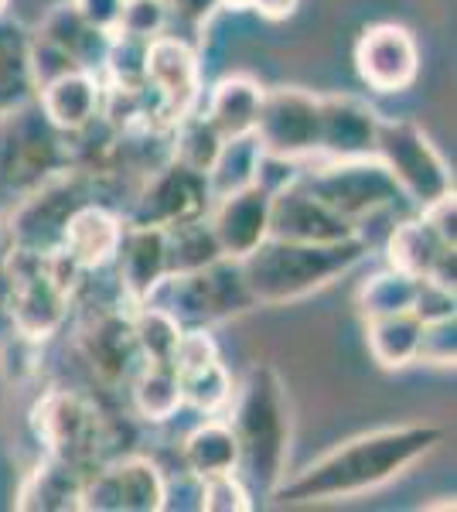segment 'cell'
Masks as SVG:
<instances>
[{"label": "cell", "mask_w": 457, "mask_h": 512, "mask_svg": "<svg viewBox=\"0 0 457 512\" xmlns=\"http://www.w3.org/2000/svg\"><path fill=\"white\" fill-rule=\"evenodd\" d=\"M437 427L406 424V427H382V431L352 437L338 444L328 454L294 475L290 482H280L273 495L284 502H338L355 499L379 485L400 478L406 468H413L423 454H430L440 444Z\"/></svg>", "instance_id": "cell-1"}, {"label": "cell", "mask_w": 457, "mask_h": 512, "mask_svg": "<svg viewBox=\"0 0 457 512\" xmlns=\"http://www.w3.org/2000/svg\"><path fill=\"white\" fill-rule=\"evenodd\" d=\"M232 434L239 441V468L246 482L270 492L284 482V465L290 454V400L284 379L270 366H253L236 390Z\"/></svg>", "instance_id": "cell-2"}, {"label": "cell", "mask_w": 457, "mask_h": 512, "mask_svg": "<svg viewBox=\"0 0 457 512\" xmlns=\"http://www.w3.org/2000/svg\"><path fill=\"white\" fill-rule=\"evenodd\" d=\"M365 250L369 246L362 236L345 243H287V239L267 236L253 253L239 260V267L256 304H287L348 274Z\"/></svg>", "instance_id": "cell-3"}, {"label": "cell", "mask_w": 457, "mask_h": 512, "mask_svg": "<svg viewBox=\"0 0 457 512\" xmlns=\"http://www.w3.org/2000/svg\"><path fill=\"white\" fill-rule=\"evenodd\" d=\"M11 274V311L14 328L28 342H45L65 325L72 308V287L79 270L62 253H24L11 250L7 256Z\"/></svg>", "instance_id": "cell-4"}, {"label": "cell", "mask_w": 457, "mask_h": 512, "mask_svg": "<svg viewBox=\"0 0 457 512\" xmlns=\"http://www.w3.org/2000/svg\"><path fill=\"white\" fill-rule=\"evenodd\" d=\"M113 431V420L99 414L93 400L72 390H52L38 396L31 407V434L38 437V444H45V451L55 458L79 465L82 472H89V465L99 468L113 461L106 451L113 444Z\"/></svg>", "instance_id": "cell-5"}, {"label": "cell", "mask_w": 457, "mask_h": 512, "mask_svg": "<svg viewBox=\"0 0 457 512\" xmlns=\"http://www.w3.org/2000/svg\"><path fill=\"white\" fill-rule=\"evenodd\" d=\"M151 301L168 308L185 328H209L256 308L253 294L246 287L243 267H239V260H229V256H222V260H215L202 270H191V274L164 277V284L157 287Z\"/></svg>", "instance_id": "cell-6"}, {"label": "cell", "mask_w": 457, "mask_h": 512, "mask_svg": "<svg viewBox=\"0 0 457 512\" xmlns=\"http://www.w3.org/2000/svg\"><path fill=\"white\" fill-rule=\"evenodd\" d=\"M301 181L324 205H331L338 216H345L348 222H355V226H359L362 219L403 202L400 185L382 168V161L376 154L342 158V161L324 158V164H318L314 171H301Z\"/></svg>", "instance_id": "cell-7"}, {"label": "cell", "mask_w": 457, "mask_h": 512, "mask_svg": "<svg viewBox=\"0 0 457 512\" xmlns=\"http://www.w3.org/2000/svg\"><path fill=\"white\" fill-rule=\"evenodd\" d=\"M372 154H376L382 161V168L393 175L403 198H410L420 209L427 202H434V198L454 192L451 168H447V161L440 158V151L430 144V137L423 134L417 123L379 117L376 151Z\"/></svg>", "instance_id": "cell-8"}, {"label": "cell", "mask_w": 457, "mask_h": 512, "mask_svg": "<svg viewBox=\"0 0 457 512\" xmlns=\"http://www.w3.org/2000/svg\"><path fill=\"white\" fill-rule=\"evenodd\" d=\"M93 202L89 185L79 171H62L52 181L35 188L28 198H21L11 212H7V236H11V250L24 253H58L62 250V233L69 219L76 216L79 205Z\"/></svg>", "instance_id": "cell-9"}, {"label": "cell", "mask_w": 457, "mask_h": 512, "mask_svg": "<svg viewBox=\"0 0 457 512\" xmlns=\"http://www.w3.org/2000/svg\"><path fill=\"white\" fill-rule=\"evenodd\" d=\"M253 137L263 154L287 161L318 158L321 151V96L307 89L280 86L263 93Z\"/></svg>", "instance_id": "cell-10"}, {"label": "cell", "mask_w": 457, "mask_h": 512, "mask_svg": "<svg viewBox=\"0 0 457 512\" xmlns=\"http://www.w3.org/2000/svg\"><path fill=\"white\" fill-rule=\"evenodd\" d=\"M212 185L209 175L195 168H185L178 161H168L161 168L147 171L144 185L130 205V226H157L168 229L178 226V222H191L202 219L212 212Z\"/></svg>", "instance_id": "cell-11"}, {"label": "cell", "mask_w": 457, "mask_h": 512, "mask_svg": "<svg viewBox=\"0 0 457 512\" xmlns=\"http://www.w3.org/2000/svg\"><path fill=\"white\" fill-rule=\"evenodd\" d=\"M168 506V478L151 458L120 454L82 482L79 509L89 512H161Z\"/></svg>", "instance_id": "cell-12"}, {"label": "cell", "mask_w": 457, "mask_h": 512, "mask_svg": "<svg viewBox=\"0 0 457 512\" xmlns=\"http://www.w3.org/2000/svg\"><path fill=\"white\" fill-rule=\"evenodd\" d=\"M147 93L154 96V110L164 123H178L198 106L202 96V65L188 41L174 35H157L147 41Z\"/></svg>", "instance_id": "cell-13"}, {"label": "cell", "mask_w": 457, "mask_h": 512, "mask_svg": "<svg viewBox=\"0 0 457 512\" xmlns=\"http://www.w3.org/2000/svg\"><path fill=\"white\" fill-rule=\"evenodd\" d=\"M355 72L372 93H403L417 82L420 48L410 28L393 21L369 24L355 41Z\"/></svg>", "instance_id": "cell-14"}, {"label": "cell", "mask_w": 457, "mask_h": 512, "mask_svg": "<svg viewBox=\"0 0 457 512\" xmlns=\"http://www.w3.org/2000/svg\"><path fill=\"white\" fill-rule=\"evenodd\" d=\"M270 236L287 243H345L362 233L355 222L324 205L297 175L290 185L270 195Z\"/></svg>", "instance_id": "cell-15"}, {"label": "cell", "mask_w": 457, "mask_h": 512, "mask_svg": "<svg viewBox=\"0 0 457 512\" xmlns=\"http://www.w3.org/2000/svg\"><path fill=\"white\" fill-rule=\"evenodd\" d=\"M110 267H116L123 301L134 304L151 301L157 287L168 277V250H164V229L157 226H123L120 246Z\"/></svg>", "instance_id": "cell-16"}, {"label": "cell", "mask_w": 457, "mask_h": 512, "mask_svg": "<svg viewBox=\"0 0 457 512\" xmlns=\"http://www.w3.org/2000/svg\"><path fill=\"white\" fill-rule=\"evenodd\" d=\"M212 205L215 209L209 212V222L222 246V256L229 260H243L270 236V192L256 181L215 198Z\"/></svg>", "instance_id": "cell-17"}, {"label": "cell", "mask_w": 457, "mask_h": 512, "mask_svg": "<svg viewBox=\"0 0 457 512\" xmlns=\"http://www.w3.org/2000/svg\"><path fill=\"white\" fill-rule=\"evenodd\" d=\"M35 103L41 106V113L52 120L55 130H62L65 137H76L99 120L103 82L89 69L62 72V76L48 79L45 86H38Z\"/></svg>", "instance_id": "cell-18"}, {"label": "cell", "mask_w": 457, "mask_h": 512, "mask_svg": "<svg viewBox=\"0 0 457 512\" xmlns=\"http://www.w3.org/2000/svg\"><path fill=\"white\" fill-rule=\"evenodd\" d=\"M379 113L355 96L321 99V158H365L376 151Z\"/></svg>", "instance_id": "cell-19"}, {"label": "cell", "mask_w": 457, "mask_h": 512, "mask_svg": "<svg viewBox=\"0 0 457 512\" xmlns=\"http://www.w3.org/2000/svg\"><path fill=\"white\" fill-rule=\"evenodd\" d=\"M123 222L116 212H110L106 205L86 202L76 209V216L69 219L62 233V253L79 274H96V270L110 267L116 246H120L123 236Z\"/></svg>", "instance_id": "cell-20"}, {"label": "cell", "mask_w": 457, "mask_h": 512, "mask_svg": "<svg viewBox=\"0 0 457 512\" xmlns=\"http://www.w3.org/2000/svg\"><path fill=\"white\" fill-rule=\"evenodd\" d=\"M82 359L89 362V369L103 379V383L116 386L120 379H130L137 373V342H134V328H130V311H106L99 315L89 332L82 335Z\"/></svg>", "instance_id": "cell-21"}, {"label": "cell", "mask_w": 457, "mask_h": 512, "mask_svg": "<svg viewBox=\"0 0 457 512\" xmlns=\"http://www.w3.org/2000/svg\"><path fill=\"white\" fill-rule=\"evenodd\" d=\"M89 472H82L72 461H62L55 454H45V461H38L21 482L14 509L21 512H69L79 509L82 499V482Z\"/></svg>", "instance_id": "cell-22"}, {"label": "cell", "mask_w": 457, "mask_h": 512, "mask_svg": "<svg viewBox=\"0 0 457 512\" xmlns=\"http://www.w3.org/2000/svg\"><path fill=\"white\" fill-rule=\"evenodd\" d=\"M35 35L48 45H55L58 52H65L79 69L99 72L103 69V55L110 45V31H99L93 24L79 18V11L72 4H58L45 14V21L38 24Z\"/></svg>", "instance_id": "cell-23"}, {"label": "cell", "mask_w": 457, "mask_h": 512, "mask_svg": "<svg viewBox=\"0 0 457 512\" xmlns=\"http://www.w3.org/2000/svg\"><path fill=\"white\" fill-rule=\"evenodd\" d=\"M263 93L267 89L249 76H226L215 82L209 103H205V117L222 137H246L253 134L256 117H260Z\"/></svg>", "instance_id": "cell-24"}, {"label": "cell", "mask_w": 457, "mask_h": 512, "mask_svg": "<svg viewBox=\"0 0 457 512\" xmlns=\"http://www.w3.org/2000/svg\"><path fill=\"white\" fill-rule=\"evenodd\" d=\"M181 458L185 468L195 478H212L226 475L239 468V441L232 434L229 420H202L198 427H191L185 444H181Z\"/></svg>", "instance_id": "cell-25"}, {"label": "cell", "mask_w": 457, "mask_h": 512, "mask_svg": "<svg viewBox=\"0 0 457 512\" xmlns=\"http://www.w3.org/2000/svg\"><path fill=\"white\" fill-rule=\"evenodd\" d=\"M31 76V35L14 21L0 18V117L35 99Z\"/></svg>", "instance_id": "cell-26"}, {"label": "cell", "mask_w": 457, "mask_h": 512, "mask_svg": "<svg viewBox=\"0 0 457 512\" xmlns=\"http://www.w3.org/2000/svg\"><path fill=\"white\" fill-rule=\"evenodd\" d=\"M130 400H134L137 417L151 420V424H168L185 407L178 369L171 362H140L134 383H130Z\"/></svg>", "instance_id": "cell-27"}, {"label": "cell", "mask_w": 457, "mask_h": 512, "mask_svg": "<svg viewBox=\"0 0 457 512\" xmlns=\"http://www.w3.org/2000/svg\"><path fill=\"white\" fill-rule=\"evenodd\" d=\"M420 332H423V321L413 315V311L365 318V342H369L372 359H376L382 369L413 366L420 352Z\"/></svg>", "instance_id": "cell-28"}, {"label": "cell", "mask_w": 457, "mask_h": 512, "mask_svg": "<svg viewBox=\"0 0 457 512\" xmlns=\"http://www.w3.org/2000/svg\"><path fill=\"white\" fill-rule=\"evenodd\" d=\"M164 250H168V277L191 274V270H202L222 260V246L215 239L209 216L164 229Z\"/></svg>", "instance_id": "cell-29"}, {"label": "cell", "mask_w": 457, "mask_h": 512, "mask_svg": "<svg viewBox=\"0 0 457 512\" xmlns=\"http://www.w3.org/2000/svg\"><path fill=\"white\" fill-rule=\"evenodd\" d=\"M444 246L447 243H440L437 233L423 219H406L386 239V260L393 270H403V274L423 280Z\"/></svg>", "instance_id": "cell-30"}, {"label": "cell", "mask_w": 457, "mask_h": 512, "mask_svg": "<svg viewBox=\"0 0 457 512\" xmlns=\"http://www.w3.org/2000/svg\"><path fill=\"white\" fill-rule=\"evenodd\" d=\"M222 144H226V137L212 127V120L205 113L191 110L178 123H171V161L185 164V168L209 175Z\"/></svg>", "instance_id": "cell-31"}, {"label": "cell", "mask_w": 457, "mask_h": 512, "mask_svg": "<svg viewBox=\"0 0 457 512\" xmlns=\"http://www.w3.org/2000/svg\"><path fill=\"white\" fill-rule=\"evenodd\" d=\"M130 328H134V342L144 362H171L174 345L181 338V321L168 308L154 301L134 304L130 308Z\"/></svg>", "instance_id": "cell-32"}, {"label": "cell", "mask_w": 457, "mask_h": 512, "mask_svg": "<svg viewBox=\"0 0 457 512\" xmlns=\"http://www.w3.org/2000/svg\"><path fill=\"white\" fill-rule=\"evenodd\" d=\"M420 280L403 274V270H379L372 274L365 284L359 287V311L362 318H382V315H403V311H413V301H417Z\"/></svg>", "instance_id": "cell-33"}, {"label": "cell", "mask_w": 457, "mask_h": 512, "mask_svg": "<svg viewBox=\"0 0 457 512\" xmlns=\"http://www.w3.org/2000/svg\"><path fill=\"white\" fill-rule=\"evenodd\" d=\"M181 396H185V407H191L202 417H219L222 410L232 407V396H236V379L226 369V362L215 359L202 369H191L181 373Z\"/></svg>", "instance_id": "cell-34"}, {"label": "cell", "mask_w": 457, "mask_h": 512, "mask_svg": "<svg viewBox=\"0 0 457 512\" xmlns=\"http://www.w3.org/2000/svg\"><path fill=\"white\" fill-rule=\"evenodd\" d=\"M256 164H260V144H256L253 134L246 137H229L222 144L219 158H215L212 171H209V185L212 195L222 198L236 188H246L256 181Z\"/></svg>", "instance_id": "cell-35"}, {"label": "cell", "mask_w": 457, "mask_h": 512, "mask_svg": "<svg viewBox=\"0 0 457 512\" xmlns=\"http://www.w3.org/2000/svg\"><path fill=\"white\" fill-rule=\"evenodd\" d=\"M103 72L110 76V86L144 89V76H147V41L113 31L110 45H106V55H103Z\"/></svg>", "instance_id": "cell-36"}, {"label": "cell", "mask_w": 457, "mask_h": 512, "mask_svg": "<svg viewBox=\"0 0 457 512\" xmlns=\"http://www.w3.org/2000/svg\"><path fill=\"white\" fill-rule=\"evenodd\" d=\"M168 21H171L168 0H123L116 31L140 41H154L157 35H164Z\"/></svg>", "instance_id": "cell-37"}, {"label": "cell", "mask_w": 457, "mask_h": 512, "mask_svg": "<svg viewBox=\"0 0 457 512\" xmlns=\"http://www.w3.org/2000/svg\"><path fill=\"white\" fill-rule=\"evenodd\" d=\"M205 512H249L253 509V492L239 478V472L202 478V502Z\"/></svg>", "instance_id": "cell-38"}, {"label": "cell", "mask_w": 457, "mask_h": 512, "mask_svg": "<svg viewBox=\"0 0 457 512\" xmlns=\"http://www.w3.org/2000/svg\"><path fill=\"white\" fill-rule=\"evenodd\" d=\"M215 359H219V345H215L209 328H202V325L181 328V338H178L174 355H171V366L178 369V376L191 373V369L209 366V362H215Z\"/></svg>", "instance_id": "cell-39"}, {"label": "cell", "mask_w": 457, "mask_h": 512, "mask_svg": "<svg viewBox=\"0 0 457 512\" xmlns=\"http://www.w3.org/2000/svg\"><path fill=\"white\" fill-rule=\"evenodd\" d=\"M454 359H457V321L454 318L423 321L417 362H427V366H454Z\"/></svg>", "instance_id": "cell-40"}, {"label": "cell", "mask_w": 457, "mask_h": 512, "mask_svg": "<svg viewBox=\"0 0 457 512\" xmlns=\"http://www.w3.org/2000/svg\"><path fill=\"white\" fill-rule=\"evenodd\" d=\"M420 219L434 229L440 243L457 246V198H454V192H447V195H440L434 202L423 205Z\"/></svg>", "instance_id": "cell-41"}, {"label": "cell", "mask_w": 457, "mask_h": 512, "mask_svg": "<svg viewBox=\"0 0 457 512\" xmlns=\"http://www.w3.org/2000/svg\"><path fill=\"white\" fill-rule=\"evenodd\" d=\"M454 304L457 297L454 291H444V287L430 284V280H420L417 301H413V315L420 321H440V318H454Z\"/></svg>", "instance_id": "cell-42"}, {"label": "cell", "mask_w": 457, "mask_h": 512, "mask_svg": "<svg viewBox=\"0 0 457 512\" xmlns=\"http://www.w3.org/2000/svg\"><path fill=\"white\" fill-rule=\"evenodd\" d=\"M72 7L79 11V18L86 24H93L99 31H116L120 24V11H123V0H69Z\"/></svg>", "instance_id": "cell-43"}, {"label": "cell", "mask_w": 457, "mask_h": 512, "mask_svg": "<svg viewBox=\"0 0 457 512\" xmlns=\"http://www.w3.org/2000/svg\"><path fill=\"white\" fill-rule=\"evenodd\" d=\"M18 328H14V311H11V274L0 263V352L11 349L18 342Z\"/></svg>", "instance_id": "cell-44"}, {"label": "cell", "mask_w": 457, "mask_h": 512, "mask_svg": "<svg viewBox=\"0 0 457 512\" xmlns=\"http://www.w3.org/2000/svg\"><path fill=\"white\" fill-rule=\"evenodd\" d=\"M171 18H181L188 24H205L219 11V0H168Z\"/></svg>", "instance_id": "cell-45"}, {"label": "cell", "mask_w": 457, "mask_h": 512, "mask_svg": "<svg viewBox=\"0 0 457 512\" xmlns=\"http://www.w3.org/2000/svg\"><path fill=\"white\" fill-rule=\"evenodd\" d=\"M297 7H301V0H253L249 11H256L267 21H287L297 14Z\"/></svg>", "instance_id": "cell-46"}, {"label": "cell", "mask_w": 457, "mask_h": 512, "mask_svg": "<svg viewBox=\"0 0 457 512\" xmlns=\"http://www.w3.org/2000/svg\"><path fill=\"white\" fill-rule=\"evenodd\" d=\"M219 7H226V11H249L253 0H219Z\"/></svg>", "instance_id": "cell-47"}, {"label": "cell", "mask_w": 457, "mask_h": 512, "mask_svg": "<svg viewBox=\"0 0 457 512\" xmlns=\"http://www.w3.org/2000/svg\"><path fill=\"white\" fill-rule=\"evenodd\" d=\"M7 11H11V0H0V18H4Z\"/></svg>", "instance_id": "cell-48"}]
</instances>
